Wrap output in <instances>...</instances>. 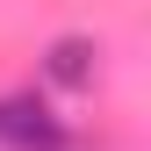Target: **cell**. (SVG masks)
I'll return each mask as SVG.
<instances>
[{
    "label": "cell",
    "mask_w": 151,
    "mask_h": 151,
    "mask_svg": "<svg viewBox=\"0 0 151 151\" xmlns=\"http://www.w3.org/2000/svg\"><path fill=\"white\" fill-rule=\"evenodd\" d=\"M93 58H101V50H93L86 36H65V43H50V79L58 86H93Z\"/></svg>",
    "instance_id": "7a4b0ae2"
},
{
    "label": "cell",
    "mask_w": 151,
    "mask_h": 151,
    "mask_svg": "<svg viewBox=\"0 0 151 151\" xmlns=\"http://www.w3.org/2000/svg\"><path fill=\"white\" fill-rule=\"evenodd\" d=\"M0 144L7 151H65L72 137L36 93H14V101H0Z\"/></svg>",
    "instance_id": "6da1fadb"
}]
</instances>
